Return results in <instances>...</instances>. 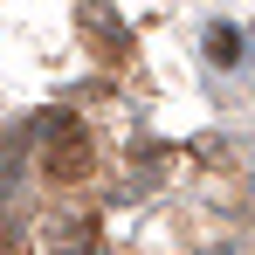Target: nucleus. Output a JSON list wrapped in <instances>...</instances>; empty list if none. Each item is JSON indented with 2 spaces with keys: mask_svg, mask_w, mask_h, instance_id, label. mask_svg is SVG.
<instances>
[{
  "mask_svg": "<svg viewBox=\"0 0 255 255\" xmlns=\"http://www.w3.org/2000/svg\"><path fill=\"white\" fill-rule=\"evenodd\" d=\"M42 166L48 179H90V166H97V152H90V131L76 125V118H42Z\"/></svg>",
  "mask_w": 255,
  "mask_h": 255,
  "instance_id": "1",
  "label": "nucleus"
},
{
  "mask_svg": "<svg viewBox=\"0 0 255 255\" xmlns=\"http://www.w3.org/2000/svg\"><path fill=\"white\" fill-rule=\"evenodd\" d=\"M83 28H90V48H104V55H118V48H125L118 14H111V7H97V0H83Z\"/></svg>",
  "mask_w": 255,
  "mask_h": 255,
  "instance_id": "2",
  "label": "nucleus"
}]
</instances>
